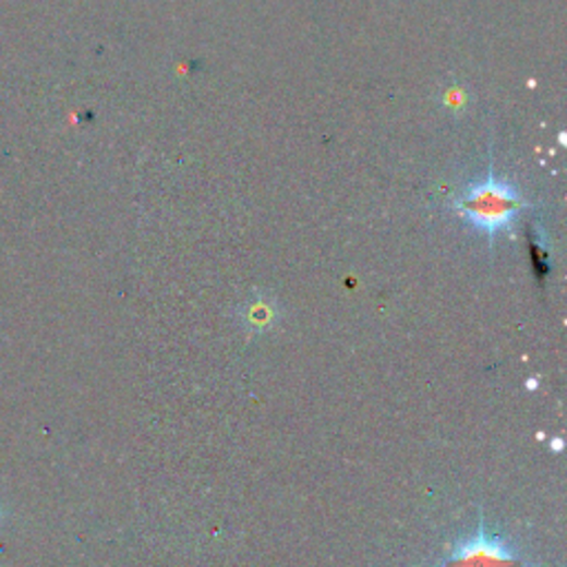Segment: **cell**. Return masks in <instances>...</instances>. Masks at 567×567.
<instances>
[{"label":"cell","mask_w":567,"mask_h":567,"mask_svg":"<svg viewBox=\"0 0 567 567\" xmlns=\"http://www.w3.org/2000/svg\"><path fill=\"white\" fill-rule=\"evenodd\" d=\"M523 206L526 202L519 189L512 182L494 176L492 169L485 178L468 184L455 204L459 216L490 240L508 231Z\"/></svg>","instance_id":"1"},{"label":"cell","mask_w":567,"mask_h":567,"mask_svg":"<svg viewBox=\"0 0 567 567\" xmlns=\"http://www.w3.org/2000/svg\"><path fill=\"white\" fill-rule=\"evenodd\" d=\"M444 567H526V560L506 539L479 528L453 547Z\"/></svg>","instance_id":"2"},{"label":"cell","mask_w":567,"mask_h":567,"mask_svg":"<svg viewBox=\"0 0 567 567\" xmlns=\"http://www.w3.org/2000/svg\"><path fill=\"white\" fill-rule=\"evenodd\" d=\"M273 317H275V304L266 298L253 300L246 309V324L255 330H264L266 326H270Z\"/></svg>","instance_id":"3"}]
</instances>
